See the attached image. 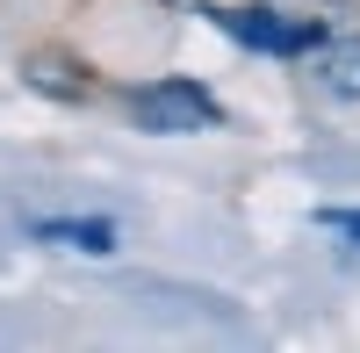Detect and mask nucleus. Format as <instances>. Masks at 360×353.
<instances>
[{"mask_svg":"<svg viewBox=\"0 0 360 353\" xmlns=\"http://www.w3.org/2000/svg\"><path fill=\"white\" fill-rule=\"evenodd\" d=\"M310 72H317V86H324V94H339V101H360V37H339V44H324Z\"/></svg>","mask_w":360,"mask_h":353,"instance_id":"obj_4","label":"nucleus"},{"mask_svg":"<svg viewBox=\"0 0 360 353\" xmlns=\"http://www.w3.org/2000/svg\"><path fill=\"white\" fill-rule=\"evenodd\" d=\"M44 245H65V252H115V224H37Z\"/></svg>","mask_w":360,"mask_h":353,"instance_id":"obj_5","label":"nucleus"},{"mask_svg":"<svg viewBox=\"0 0 360 353\" xmlns=\"http://www.w3.org/2000/svg\"><path fill=\"white\" fill-rule=\"evenodd\" d=\"M22 79L37 86V94H58V101H86V94H94L86 65H72V58H58V51H37V58L22 65Z\"/></svg>","mask_w":360,"mask_h":353,"instance_id":"obj_3","label":"nucleus"},{"mask_svg":"<svg viewBox=\"0 0 360 353\" xmlns=\"http://www.w3.org/2000/svg\"><path fill=\"white\" fill-rule=\"evenodd\" d=\"M166 8H180V15H202V8H209V0H166Z\"/></svg>","mask_w":360,"mask_h":353,"instance_id":"obj_7","label":"nucleus"},{"mask_svg":"<svg viewBox=\"0 0 360 353\" xmlns=\"http://www.w3.org/2000/svg\"><path fill=\"white\" fill-rule=\"evenodd\" d=\"M324 224H332V231H346V238H360V210H332Z\"/></svg>","mask_w":360,"mask_h":353,"instance_id":"obj_6","label":"nucleus"},{"mask_svg":"<svg viewBox=\"0 0 360 353\" xmlns=\"http://www.w3.org/2000/svg\"><path fill=\"white\" fill-rule=\"evenodd\" d=\"M130 123L152 130V137H195V130L217 123V101L195 79H152V86L130 94Z\"/></svg>","mask_w":360,"mask_h":353,"instance_id":"obj_1","label":"nucleus"},{"mask_svg":"<svg viewBox=\"0 0 360 353\" xmlns=\"http://www.w3.org/2000/svg\"><path fill=\"white\" fill-rule=\"evenodd\" d=\"M217 22L238 44H252L266 58H317L324 51V22L317 15H281V8H217Z\"/></svg>","mask_w":360,"mask_h":353,"instance_id":"obj_2","label":"nucleus"}]
</instances>
